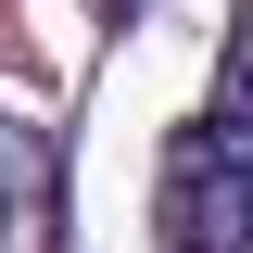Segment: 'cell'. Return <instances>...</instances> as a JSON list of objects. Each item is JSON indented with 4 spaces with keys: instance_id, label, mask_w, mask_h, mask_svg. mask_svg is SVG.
I'll return each mask as SVG.
<instances>
[{
    "instance_id": "1",
    "label": "cell",
    "mask_w": 253,
    "mask_h": 253,
    "mask_svg": "<svg viewBox=\"0 0 253 253\" xmlns=\"http://www.w3.org/2000/svg\"><path fill=\"white\" fill-rule=\"evenodd\" d=\"M152 228H165V253H253V114L203 101V114L165 139Z\"/></svg>"
},
{
    "instance_id": "2",
    "label": "cell",
    "mask_w": 253,
    "mask_h": 253,
    "mask_svg": "<svg viewBox=\"0 0 253 253\" xmlns=\"http://www.w3.org/2000/svg\"><path fill=\"white\" fill-rule=\"evenodd\" d=\"M51 241V152L0 114V253H38Z\"/></svg>"
},
{
    "instance_id": "3",
    "label": "cell",
    "mask_w": 253,
    "mask_h": 253,
    "mask_svg": "<svg viewBox=\"0 0 253 253\" xmlns=\"http://www.w3.org/2000/svg\"><path fill=\"white\" fill-rule=\"evenodd\" d=\"M215 101H228V114H253V13L228 26V63H215Z\"/></svg>"
},
{
    "instance_id": "4",
    "label": "cell",
    "mask_w": 253,
    "mask_h": 253,
    "mask_svg": "<svg viewBox=\"0 0 253 253\" xmlns=\"http://www.w3.org/2000/svg\"><path fill=\"white\" fill-rule=\"evenodd\" d=\"M89 13H101V26H126V13H139V0H89Z\"/></svg>"
}]
</instances>
